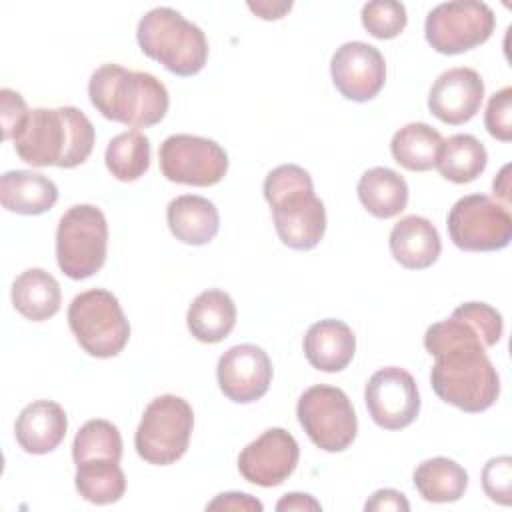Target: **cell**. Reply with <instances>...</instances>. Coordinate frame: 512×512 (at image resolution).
<instances>
[{
	"label": "cell",
	"instance_id": "8992f818",
	"mask_svg": "<svg viewBox=\"0 0 512 512\" xmlns=\"http://www.w3.org/2000/svg\"><path fill=\"white\" fill-rule=\"evenodd\" d=\"M108 222L94 204L68 208L56 230V262L62 274L72 280L94 276L106 262Z\"/></svg>",
	"mask_w": 512,
	"mask_h": 512
},
{
	"label": "cell",
	"instance_id": "7402d4cb",
	"mask_svg": "<svg viewBox=\"0 0 512 512\" xmlns=\"http://www.w3.org/2000/svg\"><path fill=\"white\" fill-rule=\"evenodd\" d=\"M56 200V184L40 172L8 170L0 176V202L10 212L38 216L48 212Z\"/></svg>",
	"mask_w": 512,
	"mask_h": 512
},
{
	"label": "cell",
	"instance_id": "52a82bcc",
	"mask_svg": "<svg viewBox=\"0 0 512 512\" xmlns=\"http://www.w3.org/2000/svg\"><path fill=\"white\" fill-rule=\"evenodd\" d=\"M68 324L80 348L96 358L118 356L130 338V324L118 298L104 288L74 296L68 306Z\"/></svg>",
	"mask_w": 512,
	"mask_h": 512
},
{
	"label": "cell",
	"instance_id": "60d3db41",
	"mask_svg": "<svg viewBox=\"0 0 512 512\" xmlns=\"http://www.w3.org/2000/svg\"><path fill=\"white\" fill-rule=\"evenodd\" d=\"M508 170H510V166H504L502 170H500V174L496 176V180H494V196H498L500 200H502V204H510V186H508Z\"/></svg>",
	"mask_w": 512,
	"mask_h": 512
},
{
	"label": "cell",
	"instance_id": "e575fe53",
	"mask_svg": "<svg viewBox=\"0 0 512 512\" xmlns=\"http://www.w3.org/2000/svg\"><path fill=\"white\" fill-rule=\"evenodd\" d=\"M484 126L490 136L500 142L512 140V88L504 86L502 90L494 92L488 100Z\"/></svg>",
	"mask_w": 512,
	"mask_h": 512
},
{
	"label": "cell",
	"instance_id": "4dcf8cb0",
	"mask_svg": "<svg viewBox=\"0 0 512 512\" xmlns=\"http://www.w3.org/2000/svg\"><path fill=\"white\" fill-rule=\"evenodd\" d=\"M72 458L76 464L110 458L120 462L122 458V436L120 430L108 420H88L74 436Z\"/></svg>",
	"mask_w": 512,
	"mask_h": 512
},
{
	"label": "cell",
	"instance_id": "30bf717a",
	"mask_svg": "<svg viewBox=\"0 0 512 512\" xmlns=\"http://www.w3.org/2000/svg\"><path fill=\"white\" fill-rule=\"evenodd\" d=\"M446 228L454 246L466 252L502 250L512 240V216L506 204L486 194H468L454 202Z\"/></svg>",
	"mask_w": 512,
	"mask_h": 512
},
{
	"label": "cell",
	"instance_id": "4316f807",
	"mask_svg": "<svg viewBox=\"0 0 512 512\" xmlns=\"http://www.w3.org/2000/svg\"><path fill=\"white\" fill-rule=\"evenodd\" d=\"M412 480L418 494L426 502H436V504L456 502L464 496L468 488L466 470L458 462L444 456H436L420 462L412 474Z\"/></svg>",
	"mask_w": 512,
	"mask_h": 512
},
{
	"label": "cell",
	"instance_id": "d590c367",
	"mask_svg": "<svg viewBox=\"0 0 512 512\" xmlns=\"http://www.w3.org/2000/svg\"><path fill=\"white\" fill-rule=\"evenodd\" d=\"M28 106L24 98L10 88L0 90V118H2V134L4 140H14V136L22 130L28 120Z\"/></svg>",
	"mask_w": 512,
	"mask_h": 512
},
{
	"label": "cell",
	"instance_id": "ffe728a7",
	"mask_svg": "<svg viewBox=\"0 0 512 512\" xmlns=\"http://www.w3.org/2000/svg\"><path fill=\"white\" fill-rule=\"evenodd\" d=\"M390 252L408 270L430 268L442 250L436 226L424 216H406L390 230Z\"/></svg>",
	"mask_w": 512,
	"mask_h": 512
},
{
	"label": "cell",
	"instance_id": "603a6c76",
	"mask_svg": "<svg viewBox=\"0 0 512 512\" xmlns=\"http://www.w3.org/2000/svg\"><path fill=\"white\" fill-rule=\"evenodd\" d=\"M186 324L196 340L204 344L222 342L236 326V304L224 290H204L192 300Z\"/></svg>",
	"mask_w": 512,
	"mask_h": 512
},
{
	"label": "cell",
	"instance_id": "836d02e7",
	"mask_svg": "<svg viewBox=\"0 0 512 512\" xmlns=\"http://www.w3.org/2000/svg\"><path fill=\"white\" fill-rule=\"evenodd\" d=\"M482 488L492 502L510 506L512 502V458L496 456L484 464Z\"/></svg>",
	"mask_w": 512,
	"mask_h": 512
},
{
	"label": "cell",
	"instance_id": "9a60e30c",
	"mask_svg": "<svg viewBox=\"0 0 512 512\" xmlns=\"http://www.w3.org/2000/svg\"><path fill=\"white\" fill-rule=\"evenodd\" d=\"M300 448L284 428H268L238 456V470L250 484L272 488L282 484L298 466Z\"/></svg>",
	"mask_w": 512,
	"mask_h": 512
},
{
	"label": "cell",
	"instance_id": "ab89813d",
	"mask_svg": "<svg viewBox=\"0 0 512 512\" xmlns=\"http://www.w3.org/2000/svg\"><path fill=\"white\" fill-rule=\"evenodd\" d=\"M248 8L262 20H278L292 8V2H248Z\"/></svg>",
	"mask_w": 512,
	"mask_h": 512
},
{
	"label": "cell",
	"instance_id": "d6986e66",
	"mask_svg": "<svg viewBox=\"0 0 512 512\" xmlns=\"http://www.w3.org/2000/svg\"><path fill=\"white\" fill-rule=\"evenodd\" d=\"M356 354V336L352 328L336 318L314 322L304 336V356L320 372L344 370Z\"/></svg>",
	"mask_w": 512,
	"mask_h": 512
},
{
	"label": "cell",
	"instance_id": "7c38bea8",
	"mask_svg": "<svg viewBox=\"0 0 512 512\" xmlns=\"http://www.w3.org/2000/svg\"><path fill=\"white\" fill-rule=\"evenodd\" d=\"M160 170L166 180L188 186H214L228 172L226 150L202 136L172 134L158 150Z\"/></svg>",
	"mask_w": 512,
	"mask_h": 512
},
{
	"label": "cell",
	"instance_id": "74e56055",
	"mask_svg": "<svg viewBox=\"0 0 512 512\" xmlns=\"http://www.w3.org/2000/svg\"><path fill=\"white\" fill-rule=\"evenodd\" d=\"M364 510L372 512V510H402L408 512L410 504L406 500V496L394 488H384V490H376L370 500L364 504Z\"/></svg>",
	"mask_w": 512,
	"mask_h": 512
},
{
	"label": "cell",
	"instance_id": "7a4b0ae2",
	"mask_svg": "<svg viewBox=\"0 0 512 512\" xmlns=\"http://www.w3.org/2000/svg\"><path fill=\"white\" fill-rule=\"evenodd\" d=\"M96 132L88 116L74 106L34 108L14 136L18 158L30 166L76 168L92 154Z\"/></svg>",
	"mask_w": 512,
	"mask_h": 512
},
{
	"label": "cell",
	"instance_id": "cb8c5ba5",
	"mask_svg": "<svg viewBox=\"0 0 512 512\" xmlns=\"http://www.w3.org/2000/svg\"><path fill=\"white\" fill-rule=\"evenodd\" d=\"M62 292L58 280L42 270L28 268L12 282L14 308L32 322H44L60 310Z\"/></svg>",
	"mask_w": 512,
	"mask_h": 512
},
{
	"label": "cell",
	"instance_id": "484cf974",
	"mask_svg": "<svg viewBox=\"0 0 512 512\" xmlns=\"http://www.w3.org/2000/svg\"><path fill=\"white\" fill-rule=\"evenodd\" d=\"M444 138L426 122H410L402 126L390 142L392 158L410 172H426L436 168Z\"/></svg>",
	"mask_w": 512,
	"mask_h": 512
},
{
	"label": "cell",
	"instance_id": "d4e9b609",
	"mask_svg": "<svg viewBox=\"0 0 512 512\" xmlns=\"http://www.w3.org/2000/svg\"><path fill=\"white\" fill-rule=\"evenodd\" d=\"M358 200L376 218L398 216L408 204V184L406 180L386 168L376 166L366 170L358 180Z\"/></svg>",
	"mask_w": 512,
	"mask_h": 512
},
{
	"label": "cell",
	"instance_id": "ba28073f",
	"mask_svg": "<svg viewBox=\"0 0 512 512\" xmlns=\"http://www.w3.org/2000/svg\"><path fill=\"white\" fill-rule=\"evenodd\" d=\"M192 428V406L176 394H162L142 414L134 434L136 452L144 462L154 466L174 464L186 454Z\"/></svg>",
	"mask_w": 512,
	"mask_h": 512
},
{
	"label": "cell",
	"instance_id": "8d00e7d4",
	"mask_svg": "<svg viewBox=\"0 0 512 512\" xmlns=\"http://www.w3.org/2000/svg\"><path fill=\"white\" fill-rule=\"evenodd\" d=\"M206 510H246V512H262V502L244 492H224L218 494L212 502H208Z\"/></svg>",
	"mask_w": 512,
	"mask_h": 512
},
{
	"label": "cell",
	"instance_id": "f1b7e54d",
	"mask_svg": "<svg viewBox=\"0 0 512 512\" xmlns=\"http://www.w3.org/2000/svg\"><path fill=\"white\" fill-rule=\"evenodd\" d=\"M488 162L484 144L472 134H454L444 140L436 168L442 178L454 184H468L476 180Z\"/></svg>",
	"mask_w": 512,
	"mask_h": 512
},
{
	"label": "cell",
	"instance_id": "1f68e13d",
	"mask_svg": "<svg viewBox=\"0 0 512 512\" xmlns=\"http://www.w3.org/2000/svg\"><path fill=\"white\" fill-rule=\"evenodd\" d=\"M362 26L378 40L396 38L406 28V6L394 0L366 2L360 12Z\"/></svg>",
	"mask_w": 512,
	"mask_h": 512
},
{
	"label": "cell",
	"instance_id": "d6a6232c",
	"mask_svg": "<svg viewBox=\"0 0 512 512\" xmlns=\"http://www.w3.org/2000/svg\"><path fill=\"white\" fill-rule=\"evenodd\" d=\"M452 314L466 320L478 332L486 348H492L502 338V316L496 308H492L486 302H464L458 308H454Z\"/></svg>",
	"mask_w": 512,
	"mask_h": 512
},
{
	"label": "cell",
	"instance_id": "9c48e42d",
	"mask_svg": "<svg viewBox=\"0 0 512 512\" xmlns=\"http://www.w3.org/2000/svg\"><path fill=\"white\" fill-rule=\"evenodd\" d=\"M296 416L312 444L324 452L346 450L358 432L354 406L336 386L316 384L304 390L296 404Z\"/></svg>",
	"mask_w": 512,
	"mask_h": 512
},
{
	"label": "cell",
	"instance_id": "6da1fadb",
	"mask_svg": "<svg viewBox=\"0 0 512 512\" xmlns=\"http://www.w3.org/2000/svg\"><path fill=\"white\" fill-rule=\"evenodd\" d=\"M424 348L436 358L430 384L440 400L470 414L494 406L500 396V376L482 338L466 320L452 314L428 326Z\"/></svg>",
	"mask_w": 512,
	"mask_h": 512
},
{
	"label": "cell",
	"instance_id": "2e32d148",
	"mask_svg": "<svg viewBox=\"0 0 512 512\" xmlns=\"http://www.w3.org/2000/svg\"><path fill=\"white\" fill-rule=\"evenodd\" d=\"M216 378L228 400L250 404L268 392L272 384V362L260 346L238 344L220 356Z\"/></svg>",
	"mask_w": 512,
	"mask_h": 512
},
{
	"label": "cell",
	"instance_id": "5bb4252c",
	"mask_svg": "<svg viewBox=\"0 0 512 512\" xmlns=\"http://www.w3.org/2000/svg\"><path fill=\"white\" fill-rule=\"evenodd\" d=\"M330 76L346 100L368 102L384 88L386 62L376 46L352 40L332 54Z\"/></svg>",
	"mask_w": 512,
	"mask_h": 512
},
{
	"label": "cell",
	"instance_id": "f35d334b",
	"mask_svg": "<svg viewBox=\"0 0 512 512\" xmlns=\"http://www.w3.org/2000/svg\"><path fill=\"white\" fill-rule=\"evenodd\" d=\"M320 502L314 500L310 494H302V492H290L284 494L278 504L276 510L278 512H288V510H320Z\"/></svg>",
	"mask_w": 512,
	"mask_h": 512
},
{
	"label": "cell",
	"instance_id": "e0dca14e",
	"mask_svg": "<svg viewBox=\"0 0 512 512\" xmlns=\"http://www.w3.org/2000/svg\"><path fill=\"white\" fill-rule=\"evenodd\" d=\"M484 100V82L474 68H450L430 88L428 110L444 124L458 126L476 116Z\"/></svg>",
	"mask_w": 512,
	"mask_h": 512
},
{
	"label": "cell",
	"instance_id": "83f0119b",
	"mask_svg": "<svg viewBox=\"0 0 512 512\" xmlns=\"http://www.w3.org/2000/svg\"><path fill=\"white\" fill-rule=\"evenodd\" d=\"M74 484L86 502L98 506L114 504L126 492V476L118 462L110 458H94L76 464Z\"/></svg>",
	"mask_w": 512,
	"mask_h": 512
},
{
	"label": "cell",
	"instance_id": "ac0fdd59",
	"mask_svg": "<svg viewBox=\"0 0 512 512\" xmlns=\"http://www.w3.org/2000/svg\"><path fill=\"white\" fill-rule=\"evenodd\" d=\"M68 430V416L58 402L36 400L24 406L14 424V436L28 454H48L60 446Z\"/></svg>",
	"mask_w": 512,
	"mask_h": 512
},
{
	"label": "cell",
	"instance_id": "f546056e",
	"mask_svg": "<svg viewBox=\"0 0 512 512\" xmlns=\"http://www.w3.org/2000/svg\"><path fill=\"white\" fill-rule=\"evenodd\" d=\"M104 162L116 180L134 182L150 168V140L138 130L116 134L106 146Z\"/></svg>",
	"mask_w": 512,
	"mask_h": 512
},
{
	"label": "cell",
	"instance_id": "44dd1931",
	"mask_svg": "<svg viewBox=\"0 0 512 512\" xmlns=\"http://www.w3.org/2000/svg\"><path fill=\"white\" fill-rule=\"evenodd\" d=\"M166 222L176 240L190 246H204L218 234L220 214L214 202L196 194H182L170 200Z\"/></svg>",
	"mask_w": 512,
	"mask_h": 512
},
{
	"label": "cell",
	"instance_id": "277c9868",
	"mask_svg": "<svg viewBox=\"0 0 512 512\" xmlns=\"http://www.w3.org/2000/svg\"><path fill=\"white\" fill-rule=\"evenodd\" d=\"M88 96L104 118L132 128L158 124L170 104L168 90L156 76L120 64L96 68L88 82Z\"/></svg>",
	"mask_w": 512,
	"mask_h": 512
},
{
	"label": "cell",
	"instance_id": "8fae6325",
	"mask_svg": "<svg viewBox=\"0 0 512 512\" xmlns=\"http://www.w3.org/2000/svg\"><path fill=\"white\" fill-rule=\"evenodd\" d=\"M496 26L486 2L454 0L434 6L424 22L426 42L440 54H462L484 44Z\"/></svg>",
	"mask_w": 512,
	"mask_h": 512
},
{
	"label": "cell",
	"instance_id": "5b68a950",
	"mask_svg": "<svg viewBox=\"0 0 512 512\" xmlns=\"http://www.w3.org/2000/svg\"><path fill=\"white\" fill-rule=\"evenodd\" d=\"M136 40L148 58L176 76H194L208 60V40L202 28L168 6L152 8L140 18Z\"/></svg>",
	"mask_w": 512,
	"mask_h": 512
},
{
	"label": "cell",
	"instance_id": "4fadbf2b",
	"mask_svg": "<svg viewBox=\"0 0 512 512\" xmlns=\"http://www.w3.org/2000/svg\"><path fill=\"white\" fill-rule=\"evenodd\" d=\"M370 418L384 430L410 426L420 412V392L412 374L398 366L376 370L364 388Z\"/></svg>",
	"mask_w": 512,
	"mask_h": 512
},
{
	"label": "cell",
	"instance_id": "3957f363",
	"mask_svg": "<svg viewBox=\"0 0 512 512\" xmlns=\"http://www.w3.org/2000/svg\"><path fill=\"white\" fill-rule=\"evenodd\" d=\"M264 198L282 244L292 250H312L320 244L326 232V208L302 166L282 164L270 170L264 180Z\"/></svg>",
	"mask_w": 512,
	"mask_h": 512
}]
</instances>
